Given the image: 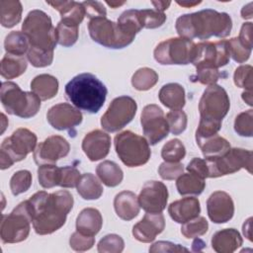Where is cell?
<instances>
[{"label":"cell","mask_w":253,"mask_h":253,"mask_svg":"<svg viewBox=\"0 0 253 253\" xmlns=\"http://www.w3.org/2000/svg\"><path fill=\"white\" fill-rule=\"evenodd\" d=\"M136 102L128 96L115 98L101 118L102 127L109 132H116L132 121L136 114Z\"/></svg>","instance_id":"cell-14"},{"label":"cell","mask_w":253,"mask_h":253,"mask_svg":"<svg viewBox=\"0 0 253 253\" xmlns=\"http://www.w3.org/2000/svg\"><path fill=\"white\" fill-rule=\"evenodd\" d=\"M187 170L189 171V173L195 174L203 179L209 178V168H208V164L206 159H202V158H193L188 166H187Z\"/></svg>","instance_id":"cell-56"},{"label":"cell","mask_w":253,"mask_h":253,"mask_svg":"<svg viewBox=\"0 0 253 253\" xmlns=\"http://www.w3.org/2000/svg\"><path fill=\"white\" fill-rule=\"evenodd\" d=\"M232 29V20L227 13L206 9L180 16L176 31L181 38L208 40L211 37L225 38Z\"/></svg>","instance_id":"cell-2"},{"label":"cell","mask_w":253,"mask_h":253,"mask_svg":"<svg viewBox=\"0 0 253 253\" xmlns=\"http://www.w3.org/2000/svg\"><path fill=\"white\" fill-rule=\"evenodd\" d=\"M118 25L126 34L135 37V35L142 29L139 10L130 9L123 12L118 20Z\"/></svg>","instance_id":"cell-36"},{"label":"cell","mask_w":253,"mask_h":253,"mask_svg":"<svg viewBox=\"0 0 253 253\" xmlns=\"http://www.w3.org/2000/svg\"><path fill=\"white\" fill-rule=\"evenodd\" d=\"M160 102L171 110H182L185 106V90L178 83H168L158 93Z\"/></svg>","instance_id":"cell-27"},{"label":"cell","mask_w":253,"mask_h":253,"mask_svg":"<svg viewBox=\"0 0 253 253\" xmlns=\"http://www.w3.org/2000/svg\"><path fill=\"white\" fill-rule=\"evenodd\" d=\"M78 194L84 200H97L103 194V186L101 182L92 173H85L76 186Z\"/></svg>","instance_id":"cell-32"},{"label":"cell","mask_w":253,"mask_h":253,"mask_svg":"<svg viewBox=\"0 0 253 253\" xmlns=\"http://www.w3.org/2000/svg\"><path fill=\"white\" fill-rule=\"evenodd\" d=\"M28 60L35 67H45L51 64L53 60V51H46L30 46L27 52Z\"/></svg>","instance_id":"cell-47"},{"label":"cell","mask_w":253,"mask_h":253,"mask_svg":"<svg viewBox=\"0 0 253 253\" xmlns=\"http://www.w3.org/2000/svg\"><path fill=\"white\" fill-rule=\"evenodd\" d=\"M106 3H107L109 6H111L112 8L115 9V8H118V7L122 6V5H124L126 2H125V1H123V2H118V1H111V2H110V1H107Z\"/></svg>","instance_id":"cell-63"},{"label":"cell","mask_w":253,"mask_h":253,"mask_svg":"<svg viewBox=\"0 0 253 253\" xmlns=\"http://www.w3.org/2000/svg\"><path fill=\"white\" fill-rule=\"evenodd\" d=\"M140 123L145 139L150 145H155L169 133V126L164 113L157 105L150 104L143 108Z\"/></svg>","instance_id":"cell-15"},{"label":"cell","mask_w":253,"mask_h":253,"mask_svg":"<svg viewBox=\"0 0 253 253\" xmlns=\"http://www.w3.org/2000/svg\"><path fill=\"white\" fill-rule=\"evenodd\" d=\"M46 3L59 12L61 17L60 22L66 25L79 27L86 16L83 4L76 1H46Z\"/></svg>","instance_id":"cell-23"},{"label":"cell","mask_w":253,"mask_h":253,"mask_svg":"<svg viewBox=\"0 0 253 253\" xmlns=\"http://www.w3.org/2000/svg\"><path fill=\"white\" fill-rule=\"evenodd\" d=\"M88 30L92 40L109 48H124L130 44L135 37L126 34L118 25L107 17L91 19Z\"/></svg>","instance_id":"cell-9"},{"label":"cell","mask_w":253,"mask_h":253,"mask_svg":"<svg viewBox=\"0 0 253 253\" xmlns=\"http://www.w3.org/2000/svg\"><path fill=\"white\" fill-rule=\"evenodd\" d=\"M32 216L27 201L20 203L9 214H2L0 236L3 243H18L27 239Z\"/></svg>","instance_id":"cell-8"},{"label":"cell","mask_w":253,"mask_h":253,"mask_svg":"<svg viewBox=\"0 0 253 253\" xmlns=\"http://www.w3.org/2000/svg\"><path fill=\"white\" fill-rule=\"evenodd\" d=\"M220 77L218 69L211 67H200L197 68L196 74L192 76L193 81H198L204 85H213Z\"/></svg>","instance_id":"cell-49"},{"label":"cell","mask_w":253,"mask_h":253,"mask_svg":"<svg viewBox=\"0 0 253 253\" xmlns=\"http://www.w3.org/2000/svg\"><path fill=\"white\" fill-rule=\"evenodd\" d=\"M201 3V1H196V2H189V1H177V4L180 5V6H183V7H187V8H190V7H193V6H196V5H199Z\"/></svg>","instance_id":"cell-62"},{"label":"cell","mask_w":253,"mask_h":253,"mask_svg":"<svg viewBox=\"0 0 253 253\" xmlns=\"http://www.w3.org/2000/svg\"><path fill=\"white\" fill-rule=\"evenodd\" d=\"M138 204L146 212H162L168 201L167 187L159 181H147L137 197Z\"/></svg>","instance_id":"cell-16"},{"label":"cell","mask_w":253,"mask_h":253,"mask_svg":"<svg viewBox=\"0 0 253 253\" xmlns=\"http://www.w3.org/2000/svg\"><path fill=\"white\" fill-rule=\"evenodd\" d=\"M253 153L243 148H230L225 154L206 159L209 168V178H217L224 175L232 174L245 168L252 173Z\"/></svg>","instance_id":"cell-10"},{"label":"cell","mask_w":253,"mask_h":253,"mask_svg":"<svg viewBox=\"0 0 253 253\" xmlns=\"http://www.w3.org/2000/svg\"><path fill=\"white\" fill-rule=\"evenodd\" d=\"M151 4L154 6L155 10L163 12L166 9H168V7L170 6L171 2L170 1H152Z\"/></svg>","instance_id":"cell-58"},{"label":"cell","mask_w":253,"mask_h":253,"mask_svg":"<svg viewBox=\"0 0 253 253\" xmlns=\"http://www.w3.org/2000/svg\"><path fill=\"white\" fill-rule=\"evenodd\" d=\"M207 210L210 219L214 223L229 221L234 213V204L231 197L223 192H213L207 201Z\"/></svg>","instance_id":"cell-19"},{"label":"cell","mask_w":253,"mask_h":253,"mask_svg":"<svg viewBox=\"0 0 253 253\" xmlns=\"http://www.w3.org/2000/svg\"><path fill=\"white\" fill-rule=\"evenodd\" d=\"M230 59L228 42H202L195 44L191 63L196 67H211L218 69L226 65Z\"/></svg>","instance_id":"cell-11"},{"label":"cell","mask_w":253,"mask_h":253,"mask_svg":"<svg viewBox=\"0 0 253 253\" xmlns=\"http://www.w3.org/2000/svg\"><path fill=\"white\" fill-rule=\"evenodd\" d=\"M230 108L226 91L219 85L209 86L203 93L199 103L201 120L221 123Z\"/></svg>","instance_id":"cell-13"},{"label":"cell","mask_w":253,"mask_h":253,"mask_svg":"<svg viewBox=\"0 0 253 253\" xmlns=\"http://www.w3.org/2000/svg\"><path fill=\"white\" fill-rule=\"evenodd\" d=\"M108 94L107 87L95 75L81 73L65 85L67 99L79 110L96 114L103 107Z\"/></svg>","instance_id":"cell-3"},{"label":"cell","mask_w":253,"mask_h":253,"mask_svg":"<svg viewBox=\"0 0 253 253\" xmlns=\"http://www.w3.org/2000/svg\"><path fill=\"white\" fill-rule=\"evenodd\" d=\"M142 28L156 29L161 27L166 21V15L163 12L155 9H143L139 10Z\"/></svg>","instance_id":"cell-44"},{"label":"cell","mask_w":253,"mask_h":253,"mask_svg":"<svg viewBox=\"0 0 253 253\" xmlns=\"http://www.w3.org/2000/svg\"><path fill=\"white\" fill-rule=\"evenodd\" d=\"M186 155V148L180 139L174 138L164 144L161 156L165 162H179Z\"/></svg>","instance_id":"cell-39"},{"label":"cell","mask_w":253,"mask_h":253,"mask_svg":"<svg viewBox=\"0 0 253 253\" xmlns=\"http://www.w3.org/2000/svg\"><path fill=\"white\" fill-rule=\"evenodd\" d=\"M158 81V74L151 68L142 67L134 72L131 77V84L138 91L151 89Z\"/></svg>","instance_id":"cell-37"},{"label":"cell","mask_w":253,"mask_h":253,"mask_svg":"<svg viewBox=\"0 0 253 253\" xmlns=\"http://www.w3.org/2000/svg\"><path fill=\"white\" fill-rule=\"evenodd\" d=\"M95 243L94 236L84 235L78 231L72 233L69 239L70 247L75 251H86L93 247Z\"/></svg>","instance_id":"cell-53"},{"label":"cell","mask_w":253,"mask_h":253,"mask_svg":"<svg viewBox=\"0 0 253 253\" xmlns=\"http://www.w3.org/2000/svg\"><path fill=\"white\" fill-rule=\"evenodd\" d=\"M189 249L180 245V244H175L170 241H157L153 243L149 247V252L154 253V252H188Z\"/></svg>","instance_id":"cell-54"},{"label":"cell","mask_w":253,"mask_h":253,"mask_svg":"<svg viewBox=\"0 0 253 253\" xmlns=\"http://www.w3.org/2000/svg\"><path fill=\"white\" fill-rule=\"evenodd\" d=\"M22 4L17 0L0 1V23L5 28L16 26L22 19Z\"/></svg>","instance_id":"cell-30"},{"label":"cell","mask_w":253,"mask_h":253,"mask_svg":"<svg viewBox=\"0 0 253 253\" xmlns=\"http://www.w3.org/2000/svg\"><path fill=\"white\" fill-rule=\"evenodd\" d=\"M96 173L107 187H116L120 185L124 178V173L121 167L110 160L101 162L96 168Z\"/></svg>","instance_id":"cell-31"},{"label":"cell","mask_w":253,"mask_h":253,"mask_svg":"<svg viewBox=\"0 0 253 253\" xmlns=\"http://www.w3.org/2000/svg\"><path fill=\"white\" fill-rule=\"evenodd\" d=\"M195 42L186 38H172L160 42L154 49L155 60L164 65L191 63Z\"/></svg>","instance_id":"cell-12"},{"label":"cell","mask_w":253,"mask_h":253,"mask_svg":"<svg viewBox=\"0 0 253 253\" xmlns=\"http://www.w3.org/2000/svg\"><path fill=\"white\" fill-rule=\"evenodd\" d=\"M81 178L80 172L73 166H64L60 168L59 185L62 188H74Z\"/></svg>","instance_id":"cell-50"},{"label":"cell","mask_w":253,"mask_h":253,"mask_svg":"<svg viewBox=\"0 0 253 253\" xmlns=\"http://www.w3.org/2000/svg\"><path fill=\"white\" fill-rule=\"evenodd\" d=\"M251 220L252 218L249 217L243 224V234L245 237H247L248 240H252V234H251Z\"/></svg>","instance_id":"cell-59"},{"label":"cell","mask_w":253,"mask_h":253,"mask_svg":"<svg viewBox=\"0 0 253 253\" xmlns=\"http://www.w3.org/2000/svg\"><path fill=\"white\" fill-rule=\"evenodd\" d=\"M242 99L243 101H245V103L249 106L253 105V98H252V91H247L245 90L242 93Z\"/></svg>","instance_id":"cell-61"},{"label":"cell","mask_w":253,"mask_h":253,"mask_svg":"<svg viewBox=\"0 0 253 253\" xmlns=\"http://www.w3.org/2000/svg\"><path fill=\"white\" fill-rule=\"evenodd\" d=\"M252 70L253 68L251 65H240L239 67H237L233 75L234 84L239 88H244L247 91H252Z\"/></svg>","instance_id":"cell-48"},{"label":"cell","mask_w":253,"mask_h":253,"mask_svg":"<svg viewBox=\"0 0 253 253\" xmlns=\"http://www.w3.org/2000/svg\"><path fill=\"white\" fill-rule=\"evenodd\" d=\"M32 185V174L28 170H19L13 174L10 180V189L14 196L25 193Z\"/></svg>","instance_id":"cell-41"},{"label":"cell","mask_w":253,"mask_h":253,"mask_svg":"<svg viewBox=\"0 0 253 253\" xmlns=\"http://www.w3.org/2000/svg\"><path fill=\"white\" fill-rule=\"evenodd\" d=\"M22 32L28 37L30 46L53 51L57 43L56 29L49 16L41 10L29 12L22 25Z\"/></svg>","instance_id":"cell-4"},{"label":"cell","mask_w":253,"mask_h":253,"mask_svg":"<svg viewBox=\"0 0 253 253\" xmlns=\"http://www.w3.org/2000/svg\"><path fill=\"white\" fill-rule=\"evenodd\" d=\"M46 119L49 125L58 130L72 129L82 122V114L79 109L74 108L68 103H60L52 106L47 114Z\"/></svg>","instance_id":"cell-18"},{"label":"cell","mask_w":253,"mask_h":253,"mask_svg":"<svg viewBox=\"0 0 253 253\" xmlns=\"http://www.w3.org/2000/svg\"><path fill=\"white\" fill-rule=\"evenodd\" d=\"M27 204L36 233L45 235L63 226L67 214L72 210L73 197L66 190L51 194L40 191L27 200Z\"/></svg>","instance_id":"cell-1"},{"label":"cell","mask_w":253,"mask_h":253,"mask_svg":"<svg viewBox=\"0 0 253 253\" xmlns=\"http://www.w3.org/2000/svg\"><path fill=\"white\" fill-rule=\"evenodd\" d=\"M234 130L241 136L251 137L253 133V111L240 113L234 121Z\"/></svg>","instance_id":"cell-45"},{"label":"cell","mask_w":253,"mask_h":253,"mask_svg":"<svg viewBox=\"0 0 253 253\" xmlns=\"http://www.w3.org/2000/svg\"><path fill=\"white\" fill-rule=\"evenodd\" d=\"M39 183L42 188L49 189L59 185L60 168L54 164H42L38 169Z\"/></svg>","instance_id":"cell-38"},{"label":"cell","mask_w":253,"mask_h":253,"mask_svg":"<svg viewBox=\"0 0 253 253\" xmlns=\"http://www.w3.org/2000/svg\"><path fill=\"white\" fill-rule=\"evenodd\" d=\"M243 243L240 233L234 228H225L211 237V247L217 253H232Z\"/></svg>","instance_id":"cell-24"},{"label":"cell","mask_w":253,"mask_h":253,"mask_svg":"<svg viewBox=\"0 0 253 253\" xmlns=\"http://www.w3.org/2000/svg\"><path fill=\"white\" fill-rule=\"evenodd\" d=\"M165 227V218L161 212H147L143 218L132 227L134 238L143 243L152 242Z\"/></svg>","instance_id":"cell-20"},{"label":"cell","mask_w":253,"mask_h":253,"mask_svg":"<svg viewBox=\"0 0 253 253\" xmlns=\"http://www.w3.org/2000/svg\"><path fill=\"white\" fill-rule=\"evenodd\" d=\"M114 142L119 158L127 167L144 165L151 156L148 141L130 130L118 133L115 136Z\"/></svg>","instance_id":"cell-6"},{"label":"cell","mask_w":253,"mask_h":253,"mask_svg":"<svg viewBox=\"0 0 253 253\" xmlns=\"http://www.w3.org/2000/svg\"><path fill=\"white\" fill-rule=\"evenodd\" d=\"M183 164L179 162H163L158 168L160 177L164 180H174L183 174Z\"/></svg>","instance_id":"cell-52"},{"label":"cell","mask_w":253,"mask_h":253,"mask_svg":"<svg viewBox=\"0 0 253 253\" xmlns=\"http://www.w3.org/2000/svg\"><path fill=\"white\" fill-rule=\"evenodd\" d=\"M111 148V137L103 130L95 129L88 132L82 141V149L91 161L105 158Z\"/></svg>","instance_id":"cell-21"},{"label":"cell","mask_w":253,"mask_h":253,"mask_svg":"<svg viewBox=\"0 0 253 253\" xmlns=\"http://www.w3.org/2000/svg\"><path fill=\"white\" fill-rule=\"evenodd\" d=\"M241 17L243 19H251L252 18V3L251 2L242 8Z\"/></svg>","instance_id":"cell-60"},{"label":"cell","mask_w":253,"mask_h":253,"mask_svg":"<svg viewBox=\"0 0 253 253\" xmlns=\"http://www.w3.org/2000/svg\"><path fill=\"white\" fill-rule=\"evenodd\" d=\"M31 89L41 100H49L57 94L58 81L50 74H40L32 80Z\"/></svg>","instance_id":"cell-28"},{"label":"cell","mask_w":253,"mask_h":253,"mask_svg":"<svg viewBox=\"0 0 253 253\" xmlns=\"http://www.w3.org/2000/svg\"><path fill=\"white\" fill-rule=\"evenodd\" d=\"M103 217L100 211L93 208H86L80 211L76 218V229L78 232L95 236L101 229Z\"/></svg>","instance_id":"cell-26"},{"label":"cell","mask_w":253,"mask_h":253,"mask_svg":"<svg viewBox=\"0 0 253 253\" xmlns=\"http://www.w3.org/2000/svg\"><path fill=\"white\" fill-rule=\"evenodd\" d=\"M209 228V223L204 216H197L181 226V233L186 238H197L204 235Z\"/></svg>","instance_id":"cell-40"},{"label":"cell","mask_w":253,"mask_h":253,"mask_svg":"<svg viewBox=\"0 0 253 253\" xmlns=\"http://www.w3.org/2000/svg\"><path fill=\"white\" fill-rule=\"evenodd\" d=\"M176 187H177L178 193L182 196H186V195L198 196L203 193L206 187V182H205V179L195 174L183 173L181 176L177 178Z\"/></svg>","instance_id":"cell-34"},{"label":"cell","mask_w":253,"mask_h":253,"mask_svg":"<svg viewBox=\"0 0 253 253\" xmlns=\"http://www.w3.org/2000/svg\"><path fill=\"white\" fill-rule=\"evenodd\" d=\"M117 215L124 220H131L139 213V204L136 195L130 191L119 193L114 200Z\"/></svg>","instance_id":"cell-25"},{"label":"cell","mask_w":253,"mask_h":253,"mask_svg":"<svg viewBox=\"0 0 253 253\" xmlns=\"http://www.w3.org/2000/svg\"><path fill=\"white\" fill-rule=\"evenodd\" d=\"M171 218L178 223H185L197 216L201 212L200 202L197 198L186 197L171 203L168 207Z\"/></svg>","instance_id":"cell-22"},{"label":"cell","mask_w":253,"mask_h":253,"mask_svg":"<svg viewBox=\"0 0 253 253\" xmlns=\"http://www.w3.org/2000/svg\"><path fill=\"white\" fill-rule=\"evenodd\" d=\"M86 16L91 20L99 17H107V11L104 5L98 1H84L82 2Z\"/></svg>","instance_id":"cell-55"},{"label":"cell","mask_w":253,"mask_h":253,"mask_svg":"<svg viewBox=\"0 0 253 253\" xmlns=\"http://www.w3.org/2000/svg\"><path fill=\"white\" fill-rule=\"evenodd\" d=\"M57 42L62 46H71L78 40V27L59 22L56 27Z\"/></svg>","instance_id":"cell-42"},{"label":"cell","mask_w":253,"mask_h":253,"mask_svg":"<svg viewBox=\"0 0 253 253\" xmlns=\"http://www.w3.org/2000/svg\"><path fill=\"white\" fill-rule=\"evenodd\" d=\"M238 40L244 46L252 49V23L248 22L242 25Z\"/></svg>","instance_id":"cell-57"},{"label":"cell","mask_w":253,"mask_h":253,"mask_svg":"<svg viewBox=\"0 0 253 253\" xmlns=\"http://www.w3.org/2000/svg\"><path fill=\"white\" fill-rule=\"evenodd\" d=\"M1 103L5 111L23 119H29L38 114L41 99L33 92H24L14 82H3L0 91Z\"/></svg>","instance_id":"cell-5"},{"label":"cell","mask_w":253,"mask_h":253,"mask_svg":"<svg viewBox=\"0 0 253 253\" xmlns=\"http://www.w3.org/2000/svg\"><path fill=\"white\" fill-rule=\"evenodd\" d=\"M4 47L7 53L24 56L30 48V42L28 37L20 31H13L5 38Z\"/></svg>","instance_id":"cell-35"},{"label":"cell","mask_w":253,"mask_h":253,"mask_svg":"<svg viewBox=\"0 0 253 253\" xmlns=\"http://www.w3.org/2000/svg\"><path fill=\"white\" fill-rule=\"evenodd\" d=\"M197 144L200 146L205 159L219 157L230 149V143L218 134L199 140Z\"/></svg>","instance_id":"cell-29"},{"label":"cell","mask_w":253,"mask_h":253,"mask_svg":"<svg viewBox=\"0 0 253 253\" xmlns=\"http://www.w3.org/2000/svg\"><path fill=\"white\" fill-rule=\"evenodd\" d=\"M37 140V135L30 129L24 127L16 129L1 144L0 168L5 170L14 163L25 159L30 152L35 151Z\"/></svg>","instance_id":"cell-7"},{"label":"cell","mask_w":253,"mask_h":253,"mask_svg":"<svg viewBox=\"0 0 253 253\" xmlns=\"http://www.w3.org/2000/svg\"><path fill=\"white\" fill-rule=\"evenodd\" d=\"M28 63L24 56L6 53L1 60L0 72L5 79H13L22 75L27 69Z\"/></svg>","instance_id":"cell-33"},{"label":"cell","mask_w":253,"mask_h":253,"mask_svg":"<svg viewBox=\"0 0 253 253\" xmlns=\"http://www.w3.org/2000/svg\"><path fill=\"white\" fill-rule=\"evenodd\" d=\"M70 150L68 141L60 135H51L41 142L34 151V159L38 165L54 164L65 157Z\"/></svg>","instance_id":"cell-17"},{"label":"cell","mask_w":253,"mask_h":253,"mask_svg":"<svg viewBox=\"0 0 253 253\" xmlns=\"http://www.w3.org/2000/svg\"><path fill=\"white\" fill-rule=\"evenodd\" d=\"M229 44V51L230 56H232L233 60L238 63H243L250 57L251 50L250 48L244 46L238 38H232L227 41Z\"/></svg>","instance_id":"cell-51"},{"label":"cell","mask_w":253,"mask_h":253,"mask_svg":"<svg viewBox=\"0 0 253 253\" xmlns=\"http://www.w3.org/2000/svg\"><path fill=\"white\" fill-rule=\"evenodd\" d=\"M166 121L169 126V131L173 134L182 133L187 127V115L182 110H172L166 115Z\"/></svg>","instance_id":"cell-46"},{"label":"cell","mask_w":253,"mask_h":253,"mask_svg":"<svg viewBox=\"0 0 253 253\" xmlns=\"http://www.w3.org/2000/svg\"><path fill=\"white\" fill-rule=\"evenodd\" d=\"M124 248V239L118 234H108L98 243V252L100 253H121Z\"/></svg>","instance_id":"cell-43"}]
</instances>
